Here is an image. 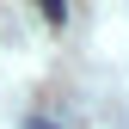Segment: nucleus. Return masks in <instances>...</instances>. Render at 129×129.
<instances>
[{
	"instance_id": "1",
	"label": "nucleus",
	"mask_w": 129,
	"mask_h": 129,
	"mask_svg": "<svg viewBox=\"0 0 129 129\" xmlns=\"http://www.w3.org/2000/svg\"><path fill=\"white\" fill-rule=\"evenodd\" d=\"M43 19H49V25H61V19H68V0H43Z\"/></svg>"
},
{
	"instance_id": "2",
	"label": "nucleus",
	"mask_w": 129,
	"mask_h": 129,
	"mask_svg": "<svg viewBox=\"0 0 129 129\" xmlns=\"http://www.w3.org/2000/svg\"><path fill=\"white\" fill-rule=\"evenodd\" d=\"M25 129H49V123H43V117H25Z\"/></svg>"
}]
</instances>
